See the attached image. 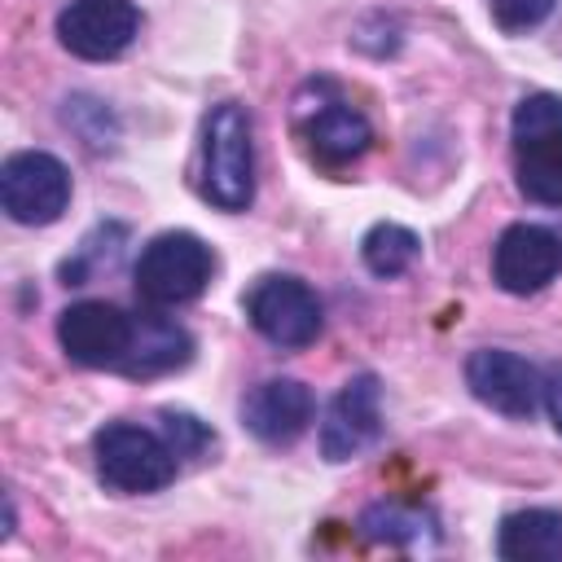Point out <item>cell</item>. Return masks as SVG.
Here are the masks:
<instances>
[{"label":"cell","instance_id":"1","mask_svg":"<svg viewBox=\"0 0 562 562\" xmlns=\"http://www.w3.org/2000/svg\"><path fill=\"white\" fill-rule=\"evenodd\" d=\"M202 198L220 211H246L255 198V127L237 101H220L202 123Z\"/></svg>","mask_w":562,"mask_h":562},{"label":"cell","instance_id":"5","mask_svg":"<svg viewBox=\"0 0 562 562\" xmlns=\"http://www.w3.org/2000/svg\"><path fill=\"white\" fill-rule=\"evenodd\" d=\"M246 321L272 347L299 351V347L316 342V334H321V299L307 281H299L290 272H268L246 294Z\"/></svg>","mask_w":562,"mask_h":562},{"label":"cell","instance_id":"12","mask_svg":"<svg viewBox=\"0 0 562 562\" xmlns=\"http://www.w3.org/2000/svg\"><path fill=\"white\" fill-rule=\"evenodd\" d=\"M299 132L307 140V154L321 167H347L373 140L369 119L356 105H347L342 97H329V101H316V105L299 101Z\"/></svg>","mask_w":562,"mask_h":562},{"label":"cell","instance_id":"17","mask_svg":"<svg viewBox=\"0 0 562 562\" xmlns=\"http://www.w3.org/2000/svg\"><path fill=\"white\" fill-rule=\"evenodd\" d=\"M417 255H422V241L404 224H373L360 241V259L373 277H400L417 263Z\"/></svg>","mask_w":562,"mask_h":562},{"label":"cell","instance_id":"4","mask_svg":"<svg viewBox=\"0 0 562 562\" xmlns=\"http://www.w3.org/2000/svg\"><path fill=\"white\" fill-rule=\"evenodd\" d=\"M97 452V474L105 487L140 496V492H158L176 479V448L167 443L162 430H145L136 422H110L97 430L92 439Z\"/></svg>","mask_w":562,"mask_h":562},{"label":"cell","instance_id":"3","mask_svg":"<svg viewBox=\"0 0 562 562\" xmlns=\"http://www.w3.org/2000/svg\"><path fill=\"white\" fill-rule=\"evenodd\" d=\"M215 272V255L198 233H158L136 259V299L145 307H180L193 303Z\"/></svg>","mask_w":562,"mask_h":562},{"label":"cell","instance_id":"14","mask_svg":"<svg viewBox=\"0 0 562 562\" xmlns=\"http://www.w3.org/2000/svg\"><path fill=\"white\" fill-rule=\"evenodd\" d=\"M193 356V338L167 321V316H136V338H132V351L123 360L119 373L127 378H158V373H171L180 364H189Z\"/></svg>","mask_w":562,"mask_h":562},{"label":"cell","instance_id":"6","mask_svg":"<svg viewBox=\"0 0 562 562\" xmlns=\"http://www.w3.org/2000/svg\"><path fill=\"white\" fill-rule=\"evenodd\" d=\"M0 202H4L9 220L31 224V228L61 220V211L70 206V171H66V162L44 154V149L9 154L4 167H0Z\"/></svg>","mask_w":562,"mask_h":562},{"label":"cell","instance_id":"11","mask_svg":"<svg viewBox=\"0 0 562 562\" xmlns=\"http://www.w3.org/2000/svg\"><path fill=\"white\" fill-rule=\"evenodd\" d=\"M562 268V237L544 224H509L492 246V281L505 294H536Z\"/></svg>","mask_w":562,"mask_h":562},{"label":"cell","instance_id":"9","mask_svg":"<svg viewBox=\"0 0 562 562\" xmlns=\"http://www.w3.org/2000/svg\"><path fill=\"white\" fill-rule=\"evenodd\" d=\"M465 386L474 391L479 404H487L492 413L518 417V422L531 417L540 408V400H544L536 364H527L522 356L501 351V347L470 351V360H465Z\"/></svg>","mask_w":562,"mask_h":562},{"label":"cell","instance_id":"13","mask_svg":"<svg viewBox=\"0 0 562 562\" xmlns=\"http://www.w3.org/2000/svg\"><path fill=\"white\" fill-rule=\"evenodd\" d=\"M316 413L312 391L299 378H268L241 400V426L263 443H294Z\"/></svg>","mask_w":562,"mask_h":562},{"label":"cell","instance_id":"16","mask_svg":"<svg viewBox=\"0 0 562 562\" xmlns=\"http://www.w3.org/2000/svg\"><path fill=\"white\" fill-rule=\"evenodd\" d=\"M360 531L382 544H426V540H435V518L417 505L378 501L360 514Z\"/></svg>","mask_w":562,"mask_h":562},{"label":"cell","instance_id":"20","mask_svg":"<svg viewBox=\"0 0 562 562\" xmlns=\"http://www.w3.org/2000/svg\"><path fill=\"white\" fill-rule=\"evenodd\" d=\"M540 391H544V408H549V422L558 426L562 435V364H549L540 373Z\"/></svg>","mask_w":562,"mask_h":562},{"label":"cell","instance_id":"18","mask_svg":"<svg viewBox=\"0 0 562 562\" xmlns=\"http://www.w3.org/2000/svg\"><path fill=\"white\" fill-rule=\"evenodd\" d=\"M558 0H492V22L505 31V35H522L531 26H540L549 13H553Z\"/></svg>","mask_w":562,"mask_h":562},{"label":"cell","instance_id":"15","mask_svg":"<svg viewBox=\"0 0 562 562\" xmlns=\"http://www.w3.org/2000/svg\"><path fill=\"white\" fill-rule=\"evenodd\" d=\"M496 553L505 562H553L562 558V514L558 509H518L496 531Z\"/></svg>","mask_w":562,"mask_h":562},{"label":"cell","instance_id":"7","mask_svg":"<svg viewBox=\"0 0 562 562\" xmlns=\"http://www.w3.org/2000/svg\"><path fill=\"white\" fill-rule=\"evenodd\" d=\"M132 338H136V316H127L105 299L70 303L57 316V342L83 369H123Z\"/></svg>","mask_w":562,"mask_h":562},{"label":"cell","instance_id":"8","mask_svg":"<svg viewBox=\"0 0 562 562\" xmlns=\"http://www.w3.org/2000/svg\"><path fill=\"white\" fill-rule=\"evenodd\" d=\"M140 31V9L132 0H70L57 13V40L83 61H110L127 53Z\"/></svg>","mask_w":562,"mask_h":562},{"label":"cell","instance_id":"19","mask_svg":"<svg viewBox=\"0 0 562 562\" xmlns=\"http://www.w3.org/2000/svg\"><path fill=\"white\" fill-rule=\"evenodd\" d=\"M162 435H167V443L176 448V457H198L206 443H211V430L198 422V417H189V413H162Z\"/></svg>","mask_w":562,"mask_h":562},{"label":"cell","instance_id":"10","mask_svg":"<svg viewBox=\"0 0 562 562\" xmlns=\"http://www.w3.org/2000/svg\"><path fill=\"white\" fill-rule=\"evenodd\" d=\"M382 435V386L373 373H356L329 400L321 417V452L325 461H351Z\"/></svg>","mask_w":562,"mask_h":562},{"label":"cell","instance_id":"2","mask_svg":"<svg viewBox=\"0 0 562 562\" xmlns=\"http://www.w3.org/2000/svg\"><path fill=\"white\" fill-rule=\"evenodd\" d=\"M509 145L522 198L536 206H562V97H522L509 119Z\"/></svg>","mask_w":562,"mask_h":562}]
</instances>
